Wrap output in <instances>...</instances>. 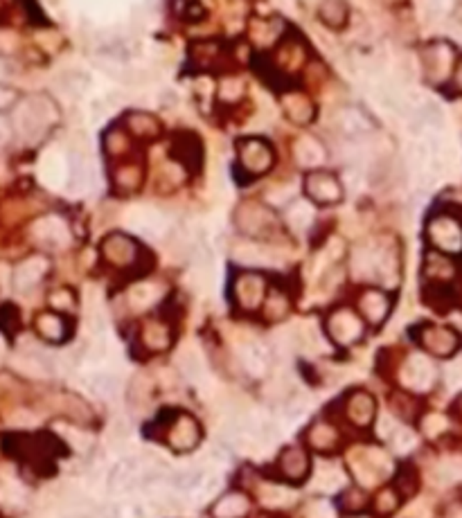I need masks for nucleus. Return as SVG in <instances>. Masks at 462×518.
I'll use <instances>...</instances> for the list:
<instances>
[{
  "label": "nucleus",
  "instance_id": "obj_39",
  "mask_svg": "<svg viewBox=\"0 0 462 518\" xmlns=\"http://www.w3.org/2000/svg\"><path fill=\"white\" fill-rule=\"evenodd\" d=\"M244 95V81L239 77H228L219 84V97L224 101H237Z\"/></svg>",
  "mask_w": 462,
  "mask_h": 518
},
{
  "label": "nucleus",
  "instance_id": "obj_44",
  "mask_svg": "<svg viewBox=\"0 0 462 518\" xmlns=\"http://www.w3.org/2000/svg\"><path fill=\"white\" fill-rule=\"evenodd\" d=\"M154 505L158 507L160 512H165V514H174V512H180V510H183V501H180L178 496L172 494V491L160 494L158 498L154 501Z\"/></svg>",
  "mask_w": 462,
  "mask_h": 518
},
{
  "label": "nucleus",
  "instance_id": "obj_47",
  "mask_svg": "<svg viewBox=\"0 0 462 518\" xmlns=\"http://www.w3.org/2000/svg\"><path fill=\"white\" fill-rule=\"evenodd\" d=\"M305 412H307V401L289 399L287 405H284V417H287L289 422H298Z\"/></svg>",
  "mask_w": 462,
  "mask_h": 518
},
{
  "label": "nucleus",
  "instance_id": "obj_6",
  "mask_svg": "<svg viewBox=\"0 0 462 518\" xmlns=\"http://www.w3.org/2000/svg\"><path fill=\"white\" fill-rule=\"evenodd\" d=\"M266 282L259 273H242L235 280V300L242 309L255 311L264 302Z\"/></svg>",
  "mask_w": 462,
  "mask_h": 518
},
{
  "label": "nucleus",
  "instance_id": "obj_31",
  "mask_svg": "<svg viewBox=\"0 0 462 518\" xmlns=\"http://www.w3.org/2000/svg\"><path fill=\"white\" fill-rule=\"evenodd\" d=\"M127 127L138 138H154V136H158V131H160L158 120L154 115H149V113H131L127 117Z\"/></svg>",
  "mask_w": 462,
  "mask_h": 518
},
{
  "label": "nucleus",
  "instance_id": "obj_34",
  "mask_svg": "<svg viewBox=\"0 0 462 518\" xmlns=\"http://www.w3.org/2000/svg\"><path fill=\"white\" fill-rule=\"evenodd\" d=\"M235 259L244 261V264H270V250L259 246V243H244V246L235 248Z\"/></svg>",
  "mask_w": 462,
  "mask_h": 518
},
{
  "label": "nucleus",
  "instance_id": "obj_28",
  "mask_svg": "<svg viewBox=\"0 0 462 518\" xmlns=\"http://www.w3.org/2000/svg\"><path fill=\"white\" fill-rule=\"evenodd\" d=\"M36 329L45 340L59 343L66 338V320L57 313H41L36 318Z\"/></svg>",
  "mask_w": 462,
  "mask_h": 518
},
{
  "label": "nucleus",
  "instance_id": "obj_57",
  "mask_svg": "<svg viewBox=\"0 0 462 518\" xmlns=\"http://www.w3.org/2000/svg\"><path fill=\"white\" fill-rule=\"evenodd\" d=\"M104 518H122V510H120V505H110L108 510L104 512Z\"/></svg>",
  "mask_w": 462,
  "mask_h": 518
},
{
  "label": "nucleus",
  "instance_id": "obj_52",
  "mask_svg": "<svg viewBox=\"0 0 462 518\" xmlns=\"http://www.w3.org/2000/svg\"><path fill=\"white\" fill-rule=\"evenodd\" d=\"M108 357V343L97 340V345H93V352H90V361L93 363H102Z\"/></svg>",
  "mask_w": 462,
  "mask_h": 518
},
{
  "label": "nucleus",
  "instance_id": "obj_12",
  "mask_svg": "<svg viewBox=\"0 0 462 518\" xmlns=\"http://www.w3.org/2000/svg\"><path fill=\"white\" fill-rule=\"evenodd\" d=\"M345 415L347 419L352 422L354 426H370L377 415V403H375V397L366 390H356L349 394V399L345 403Z\"/></svg>",
  "mask_w": 462,
  "mask_h": 518
},
{
  "label": "nucleus",
  "instance_id": "obj_30",
  "mask_svg": "<svg viewBox=\"0 0 462 518\" xmlns=\"http://www.w3.org/2000/svg\"><path fill=\"white\" fill-rule=\"evenodd\" d=\"M311 221H314V208H311L307 201L291 203L289 210H287V223H289L291 230L303 232L311 226Z\"/></svg>",
  "mask_w": 462,
  "mask_h": 518
},
{
  "label": "nucleus",
  "instance_id": "obj_38",
  "mask_svg": "<svg viewBox=\"0 0 462 518\" xmlns=\"http://www.w3.org/2000/svg\"><path fill=\"white\" fill-rule=\"evenodd\" d=\"M284 106H287V113L291 115V120H296V122H307L311 117V106L305 97H298V95L289 97V99H284Z\"/></svg>",
  "mask_w": 462,
  "mask_h": 518
},
{
  "label": "nucleus",
  "instance_id": "obj_58",
  "mask_svg": "<svg viewBox=\"0 0 462 518\" xmlns=\"http://www.w3.org/2000/svg\"><path fill=\"white\" fill-rule=\"evenodd\" d=\"M9 101H12V93H9V90H0V108L7 106Z\"/></svg>",
  "mask_w": 462,
  "mask_h": 518
},
{
  "label": "nucleus",
  "instance_id": "obj_21",
  "mask_svg": "<svg viewBox=\"0 0 462 518\" xmlns=\"http://www.w3.org/2000/svg\"><path fill=\"white\" fill-rule=\"evenodd\" d=\"M88 388L90 392H95L97 397H104V399H113L120 394V390H122V381H120L117 374L113 372H95L88 377Z\"/></svg>",
  "mask_w": 462,
  "mask_h": 518
},
{
  "label": "nucleus",
  "instance_id": "obj_41",
  "mask_svg": "<svg viewBox=\"0 0 462 518\" xmlns=\"http://www.w3.org/2000/svg\"><path fill=\"white\" fill-rule=\"evenodd\" d=\"M368 505V496L361 489H347L343 496H340V507L345 512H361Z\"/></svg>",
  "mask_w": 462,
  "mask_h": 518
},
{
  "label": "nucleus",
  "instance_id": "obj_25",
  "mask_svg": "<svg viewBox=\"0 0 462 518\" xmlns=\"http://www.w3.org/2000/svg\"><path fill=\"white\" fill-rule=\"evenodd\" d=\"M248 512V498L244 494H228L215 507V518H242Z\"/></svg>",
  "mask_w": 462,
  "mask_h": 518
},
{
  "label": "nucleus",
  "instance_id": "obj_51",
  "mask_svg": "<svg viewBox=\"0 0 462 518\" xmlns=\"http://www.w3.org/2000/svg\"><path fill=\"white\" fill-rule=\"evenodd\" d=\"M50 302H52V307L57 309H70L73 307V296H70V291H57L52 298H50Z\"/></svg>",
  "mask_w": 462,
  "mask_h": 518
},
{
  "label": "nucleus",
  "instance_id": "obj_40",
  "mask_svg": "<svg viewBox=\"0 0 462 518\" xmlns=\"http://www.w3.org/2000/svg\"><path fill=\"white\" fill-rule=\"evenodd\" d=\"M399 507V496H397V489H381L375 498V510L379 514H393Z\"/></svg>",
  "mask_w": 462,
  "mask_h": 518
},
{
  "label": "nucleus",
  "instance_id": "obj_59",
  "mask_svg": "<svg viewBox=\"0 0 462 518\" xmlns=\"http://www.w3.org/2000/svg\"><path fill=\"white\" fill-rule=\"evenodd\" d=\"M458 86L462 88V66H460V70H458Z\"/></svg>",
  "mask_w": 462,
  "mask_h": 518
},
{
  "label": "nucleus",
  "instance_id": "obj_9",
  "mask_svg": "<svg viewBox=\"0 0 462 518\" xmlns=\"http://www.w3.org/2000/svg\"><path fill=\"white\" fill-rule=\"evenodd\" d=\"M305 189L309 199L318 203H336L343 196V187H340L338 178L329 171H311L305 180Z\"/></svg>",
  "mask_w": 462,
  "mask_h": 518
},
{
  "label": "nucleus",
  "instance_id": "obj_5",
  "mask_svg": "<svg viewBox=\"0 0 462 518\" xmlns=\"http://www.w3.org/2000/svg\"><path fill=\"white\" fill-rule=\"evenodd\" d=\"M235 223L237 228L248 237H262L266 235V230L273 226V217L264 206H257V203H244L239 206L235 212Z\"/></svg>",
  "mask_w": 462,
  "mask_h": 518
},
{
  "label": "nucleus",
  "instance_id": "obj_13",
  "mask_svg": "<svg viewBox=\"0 0 462 518\" xmlns=\"http://www.w3.org/2000/svg\"><path fill=\"white\" fill-rule=\"evenodd\" d=\"M336 129L349 140H363L370 134V120L359 108H340L336 113Z\"/></svg>",
  "mask_w": 462,
  "mask_h": 518
},
{
  "label": "nucleus",
  "instance_id": "obj_14",
  "mask_svg": "<svg viewBox=\"0 0 462 518\" xmlns=\"http://www.w3.org/2000/svg\"><path fill=\"white\" fill-rule=\"evenodd\" d=\"M277 464L284 478L298 482V480H303L309 471V455L305 449H300V446H289V449H284L282 455H280Z\"/></svg>",
  "mask_w": 462,
  "mask_h": 518
},
{
  "label": "nucleus",
  "instance_id": "obj_60",
  "mask_svg": "<svg viewBox=\"0 0 462 518\" xmlns=\"http://www.w3.org/2000/svg\"><path fill=\"white\" fill-rule=\"evenodd\" d=\"M73 518H88V516H84V514H77V516H73Z\"/></svg>",
  "mask_w": 462,
  "mask_h": 518
},
{
  "label": "nucleus",
  "instance_id": "obj_45",
  "mask_svg": "<svg viewBox=\"0 0 462 518\" xmlns=\"http://www.w3.org/2000/svg\"><path fill=\"white\" fill-rule=\"evenodd\" d=\"M287 309H289V304H287V300L282 296H280V293H273V296L266 300V316H270L273 320L282 318L287 313Z\"/></svg>",
  "mask_w": 462,
  "mask_h": 518
},
{
  "label": "nucleus",
  "instance_id": "obj_24",
  "mask_svg": "<svg viewBox=\"0 0 462 518\" xmlns=\"http://www.w3.org/2000/svg\"><path fill=\"white\" fill-rule=\"evenodd\" d=\"M296 158L303 167H316L323 162L325 151L320 147V142L311 136H305L296 142Z\"/></svg>",
  "mask_w": 462,
  "mask_h": 518
},
{
  "label": "nucleus",
  "instance_id": "obj_27",
  "mask_svg": "<svg viewBox=\"0 0 462 518\" xmlns=\"http://www.w3.org/2000/svg\"><path fill=\"white\" fill-rule=\"evenodd\" d=\"M143 343H145V347L152 350V352L167 350L169 343H172V333H169L165 324L152 320V322H147L145 329H143Z\"/></svg>",
  "mask_w": 462,
  "mask_h": 518
},
{
  "label": "nucleus",
  "instance_id": "obj_48",
  "mask_svg": "<svg viewBox=\"0 0 462 518\" xmlns=\"http://www.w3.org/2000/svg\"><path fill=\"white\" fill-rule=\"evenodd\" d=\"M307 518H334V512H331V507L323 501H316L309 505V510L305 514Z\"/></svg>",
  "mask_w": 462,
  "mask_h": 518
},
{
  "label": "nucleus",
  "instance_id": "obj_15",
  "mask_svg": "<svg viewBox=\"0 0 462 518\" xmlns=\"http://www.w3.org/2000/svg\"><path fill=\"white\" fill-rule=\"evenodd\" d=\"M359 311L363 313L368 322L379 324V322H384L386 316H388L390 300H388V296L384 291H377V289L366 291L363 296L359 298Z\"/></svg>",
  "mask_w": 462,
  "mask_h": 518
},
{
  "label": "nucleus",
  "instance_id": "obj_43",
  "mask_svg": "<svg viewBox=\"0 0 462 518\" xmlns=\"http://www.w3.org/2000/svg\"><path fill=\"white\" fill-rule=\"evenodd\" d=\"M460 473H462V466L458 462H454V460H451V462H442L438 469H435V480L442 482V484H447V482L458 480Z\"/></svg>",
  "mask_w": 462,
  "mask_h": 518
},
{
  "label": "nucleus",
  "instance_id": "obj_18",
  "mask_svg": "<svg viewBox=\"0 0 462 518\" xmlns=\"http://www.w3.org/2000/svg\"><path fill=\"white\" fill-rule=\"evenodd\" d=\"M34 235L50 248H62L68 243V230L64 226V221H59L57 217H48L43 221H38L34 226Z\"/></svg>",
  "mask_w": 462,
  "mask_h": 518
},
{
  "label": "nucleus",
  "instance_id": "obj_16",
  "mask_svg": "<svg viewBox=\"0 0 462 518\" xmlns=\"http://www.w3.org/2000/svg\"><path fill=\"white\" fill-rule=\"evenodd\" d=\"M451 61H454V50L445 43H435L431 45L426 52H424V68L428 77L438 81L445 77L449 70H451Z\"/></svg>",
  "mask_w": 462,
  "mask_h": 518
},
{
  "label": "nucleus",
  "instance_id": "obj_19",
  "mask_svg": "<svg viewBox=\"0 0 462 518\" xmlns=\"http://www.w3.org/2000/svg\"><path fill=\"white\" fill-rule=\"evenodd\" d=\"M68 192L70 194H82L88 187V162L84 154L73 151L68 158Z\"/></svg>",
  "mask_w": 462,
  "mask_h": 518
},
{
  "label": "nucleus",
  "instance_id": "obj_7",
  "mask_svg": "<svg viewBox=\"0 0 462 518\" xmlns=\"http://www.w3.org/2000/svg\"><path fill=\"white\" fill-rule=\"evenodd\" d=\"M198 440H201V429L192 415H185V412L178 415L174 424L169 426L167 442L178 453H187V451L196 449Z\"/></svg>",
  "mask_w": 462,
  "mask_h": 518
},
{
  "label": "nucleus",
  "instance_id": "obj_46",
  "mask_svg": "<svg viewBox=\"0 0 462 518\" xmlns=\"http://www.w3.org/2000/svg\"><path fill=\"white\" fill-rule=\"evenodd\" d=\"M390 442H393V446L397 451H408L410 446L415 444V438H413V433H410L408 429H397L393 433V438H390Z\"/></svg>",
  "mask_w": 462,
  "mask_h": 518
},
{
  "label": "nucleus",
  "instance_id": "obj_11",
  "mask_svg": "<svg viewBox=\"0 0 462 518\" xmlns=\"http://www.w3.org/2000/svg\"><path fill=\"white\" fill-rule=\"evenodd\" d=\"M419 343L424 345L428 352H433L435 357H449L458 347V333L449 327H424L419 333Z\"/></svg>",
  "mask_w": 462,
  "mask_h": 518
},
{
  "label": "nucleus",
  "instance_id": "obj_20",
  "mask_svg": "<svg viewBox=\"0 0 462 518\" xmlns=\"http://www.w3.org/2000/svg\"><path fill=\"white\" fill-rule=\"evenodd\" d=\"M307 442L314 446L316 451L329 453V451H334L338 446V431L327 422H316L307 431Z\"/></svg>",
  "mask_w": 462,
  "mask_h": 518
},
{
  "label": "nucleus",
  "instance_id": "obj_37",
  "mask_svg": "<svg viewBox=\"0 0 462 518\" xmlns=\"http://www.w3.org/2000/svg\"><path fill=\"white\" fill-rule=\"evenodd\" d=\"M426 273L431 278L447 280V278L454 275V266H451V261L447 257L435 255V252H433V255H428V259H426Z\"/></svg>",
  "mask_w": 462,
  "mask_h": 518
},
{
  "label": "nucleus",
  "instance_id": "obj_23",
  "mask_svg": "<svg viewBox=\"0 0 462 518\" xmlns=\"http://www.w3.org/2000/svg\"><path fill=\"white\" fill-rule=\"evenodd\" d=\"M242 361H244V368L259 377V374H264L266 368H268V352L262 343H246L244 350H242Z\"/></svg>",
  "mask_w": 462,
  "mask_h": 518
},
{
  "label": "nucleus",
  "instance_id": "obj_33",
  "mask_svg": "<svg viewBox=\"0 0 462 518\" xmlns=\"http://www.w3.org/2000/svg\"><path fill=\"white\" fill-rule=\"evenodd\" d=\"M158 298H160V287L158 284H152V282L136 284V287L129 291V300H131V304L138 309L152 307Z\"/></svg>",
  "mask_w": 462,
  "mask_h": 518
},
{
  "label": "nucleus",
  "instance_id": "obj_29",
  "mask_svg": "<svg viewBox=\"0 0 462 518\" xmlns=\"http://www.w3.org/2000/svg\"><path fill=\"white\" fill-rule=\"evenodd\" d=\"M178 370L183 372V377H187L189 381H201L203 379V363H201V357L194 347H183L176 357Z\"/></svg>",
  "mask_w": 462,
  "mask_h": 518
},
{
  "label": "nucleus",
  "instance_id": "obj_2",
  "mask_svg": "<svg viewBox=\"0 0 462 518\" xmlns=\"http://www.w3.org/2000/svg\"><path fill=\"white\" fill-rule=\"evenodd\" d=\"M127 226L133 232L149 239H160L169 230L165 217L160 215L158 210L147 208V206H138L127 212Z\"/></svg>",
  "mask_w": 462,
  "mask_h": 518
},
{
  "label": "nucleus",
  "instance_id": "obj_42",
  "mask_svg": "<svg viewBox=\"0 0 462 518\" xmlns=\"http://www.w3.org/2000/svg\"><path fill=\"white\" fill-rule=\"evenodd\" d=\"M340 484H343V473H340L338 469H334V466L325 469L316 480V487H318V489H323V491H336Z\"/></svg>",
  "mask_w": 462,
  "mask_h": 518
},
{
  "label": "nucleus",
  "instance_id": "obj_55",
  "mask_svg": "<svg viewBox=\"0 0 462 518\" xmlns=\"http://www.w3.org/2000/svg\"><path fill=\"white\" fill-rule=\"evenodd\" d=\"M131 518H152V514L147 512L145 505H133L131 507Z\"/></svg>",
  "mask_w": 462,
  "mask_h": 518
},
{
  "label": "nucleus",
  "instance_id": "obj_32",
  "mask_svg": "<svg viewBox=\"0 0 462 518\" xmlns=\"http://www.w3.org/2000/svg\"><path fill=\"white\" fill-rule=\"evenodd\" d=\"M208 480L205 471L201 469H185V471H178L174 478H172V487L183 494H192L196 489H203V484Z\"/></svg>",
  "mask_w": 462,
  "mask_h": 518
},
{
  "label": "nucleus",
  "instance_id": "obj_50",
  "mask_svg": "<svg viewBox=\"0 0 462 518\" xmlns=\"http://www.w3.org/2000/svg\"><path fill=\"white\" fill-rule=\"evenodd\" d=\"M262 501L266 505H280L287 501V491L282 489V487H268V489L262 494Z\"/></svg>",
  "mask_w": 462,
  "mask_h": 518
},
{
  "label": "nucleus",
  "instance_id": "obj_1",
  "mask_svg": "<svg viewBox=\"0 0 462 518\" xmlns=\"http://www.w3.org/2000/svg\"><path fill=\"white\" fill-rule=\"evenodd\" d=\"M57 117L55 106L50 104L48 99L36 97L29 99L21 106V110L16 113V129L21 131V136L25 140H38L45 134V127Z\"/></svg>",
  "mask_w": 462,
  "mask_h": 518
},
{
  "label": "nucleus",
  "instance_id": "obj_49",
  "mask_svg": "<svg viewBox=\"0 0 462 518\" xmlns=\"http://www.w3.org/2000/svg\"><path fill=\"white\" fill-rule=\"evenodd\" d=\"M45 171H48V180L52 182V185H57V182L62 180V176H64V167H62V162H59V158H48L45 160Z\"/></svg>",
  "mask_w": 462,
  "mask_h": 518
},
{
  "label": "nucleus",
  "instance_id": "obj_26",
  "mask_svg": "<svg viewBox=\"0 0 462 518\" xmlns=\"http://www.w3.org/2000/svg\"><path fill=\"white\" fill-rule=\"evenodd\" d=\"M138 460L136 458H122L108 473V487L110 489H120V487L131 484L138 478Z\"/></svg>",
  "mask_w": 462,
  "mask_h": 518
},
{
  "label": "nucleus",
  "instance_id": "obj_36",
  "mask_svg": "<svg viewBox=\"0 0 462 518\" xmlns=\"http://www.w3.org/2000/svg\"><path fill=\"white\" fill-rule=\"evenodd\" d=\"M320 18L329 27H343L347 20V7L343 3H325L320 5Z\"/></svg>",
  "mask_w": 462,
  "mask_h": 518
},
{
  "label": "nucleus",
  "instance_id": "obj_56",
  "mask_svg": "<svg viewBox=\"0 0 462 518\" xmlns=\"http://www.w3.org/2000/svg\"><path fill=\"white\" fill-rule=\"evenodd\" d=\"M9 140V124L5 117H0V145Z\"/></svg>",
  "mask_w": 462,
  "mask_h": 518
},
{
  "label": "nucleus",
  "instance_id": "obj_3",
  "mask_svg": "<svg viewBox=\"0 0 462 518\" xmlns=\"http://www.w3.org/2000/svg\"><path fill=\"white\" fill-rule=\"evenodd\" d=\"M239 162L248 174H264L273 165V149L262 138L239 142Z\"/></svg>",
  "mask_w": 462,
  "mask_h": 518
},
{
  "label": "nucleus",
  "instance_id": "obj_53",
  "mask_svg": "<svg viewBox=\"0 0 462 518\" xmlns=\"http://www.w3.org/2000/svg\"><path fill=\"white\" fill-rule=\"evenodd\" d=\"M440 429H445V422H442V419L438 417V415H433V417L424 422V431L431 433V435H435Z\"/></svg>",
  "mask_w": 462,
  "mask_h": 518
},
{
  "label": "nucleus",
  "instance_id": "obj_35",
  "mask_svg": "<svg viewBox=\"0 0 462 518\" xmlns=\"http://www.w3.org/2000/svg\"><path fill=\"white\" fill-rule=\"evenodd\" d=\"M59 88H62L66 95L79 97L90 88V77L84 73H64L59 77Z\"/></svg>",
  "mask_w": 462,
  "mask_h": 518
},
{
  "label": "nucleus",
  "instance_id": "obj_8",
  "mask_svg": "<svg viewBox=\"0 0 462 518\" xmlns=\"http://www.w3.org/2000/svg\"><path fill=\"white\" fill-rule=\"evenodd\" d=\"M102 255L108 264H113L117 268L131 266L138 259V243L131 237L115 232V235H108L102 241Z\"/></svg>",
  "mask_w": 462,
  "mask_h": 518
},
{
  "label": "nucleus",
  "instance_id": "obj_17",
  "mask_svg": "<svg viewBox=\"0 0 462 518\" xmlns=\"http://www.w3.org/2000/svg\"><path fill=\"white\" fill-rule=\"evenodd\" d=\"M401 379H404L406 385L417 390H424L433 381V365H431L424 357H413L408 363L404 372H401Z\"/></svg>",
  "mask_w": 462,
  "mask_h": 518
},
{
  "label": "nucleus",
  "instance_id": "obj_54",
  "mask_svg": "<svg viewBox=\"0 0 462 518\" xmlns=\"http://www.w3.org/2000/svg\"><path fill=\"white\" fill-rule=\"evenodd\" d=\"M447 379L451 381V383H462V363H458V365H454L449 372H447Z\"/></svg>",
  "mask_w": 462,
  "mask_h": 518
},
{
  "label": "nucleus",
  "instance_id": "obj_4",
  "mask_svg": "<svg viewBox=\"0 0 462 518\" xmlns=\"http://www.w3.org/2000/svg\"><path fill=\"white\" fill-rule=\"evenodd\" d=\"M327 331L334 343L338 345H352L363 333V322L349 309H338L327 318Z\"/></svg>",
  "mask_w": 462,
  "mask_h": 518
},
{
  "label": "nucleus",
  "instance_id": "obj_22",
  "mask_svg": "<svg viewBox=\"0 0 462 518\" xmlns=\"http://www.w3.org/2000/svg\"><path fill=\"white\" fill-rule=\"evenodd\" d=\"M45 268H48V264L43 257H34V259H27L25 264H21V266L16 268V275H14L16 289L25 291L29 287H34V284L43 278Z\"/></svg>",
  "mask_w": 462,
  "mask_h": 518
},
{
  "label": "nucleus",
  "instance_id": "obj_10",
  "mask_svg": "<svg viewBox=\"0 0 462 518\" xmlns=\"http://www.w3.org/2000/svg\"><path fill=\"white\" fill-rule=\"evenodd\" d=\"M428 237L442 250L458 252L462 248V230L454 219H447V217L433 219L428 226Z\"/></svg>",
  "mask_w": 462,
  "mask_h": 518
}]
</instances>
